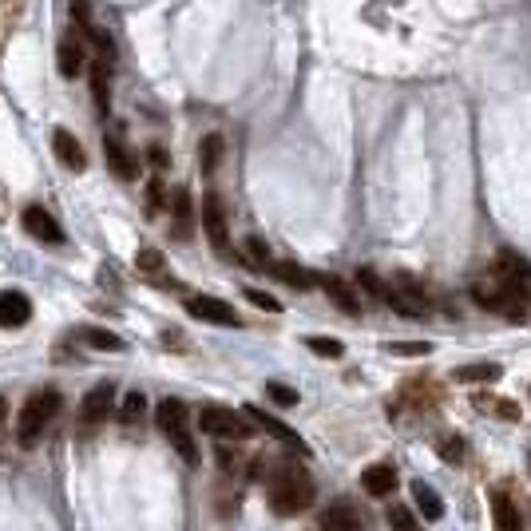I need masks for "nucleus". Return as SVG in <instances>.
I'll use <instances>...</instances> for the list:
<instances>
[{
  "mask_svg": "<svg viewBox=\"0 0 531 531\" xmlns=\"http://www.w3.org/2000/svg\"><path fill=\"white\" fill-rule=\"evenodd\" d=\"M314 476L306 472V464L282 460L270 472V512L274 516H302L314 504Z\"/></svg>",
  "mask_w": 531,
  "mask_h": 531,
  "instance_id": "f257e3e1",
  "label": "nucleus"
},
{
  "mask_svg": "<svg viewBox=\"0 0 531 531\" xmlns=\"http://www.w3.org/2000/svg\"><path fill=\"white\" fill-rule=\"evenodd\" d=\"M60 413V393L56 389H36L24 405H20V417H16V444L20 448H36L40 436L48 432V425L56 421Z\"/></svg>",
  "mask_w": 531,
  "mask_h": 531,
  "instance_id": "f03ea898",
  "label": "nucleus"
},
{
  "mask_svg": "<svg viewBox=\"0 0 531 531\" xmlns=\"http://www.w3.org/2000/svg\"><path fill=\"white\" fill-rule=\"evenodd\" d=\"M155 425H159V432L171 440V448H175L187 464H199V444H195V432L187 425V405H183V401L167 397V401L155 409Z\"/></svg>",
  "mask_w": 531,
  "mask_h": 531,
  "instance_id": "7ed1b4c3",
  "label": "nucleus"
},
{
  "mask_svg": "<svg viewBox=\"0 0 531 531\" xmlns=\"http://www.w3.org/2000/svg\"><path fill=\"white\" fill-rule=\"evenodd\" d=\"M472 298H476V306L480 310H488V314H500V318L508 321H524L528 318V306L492 274V278H484V282H476L472 286Z\"/></svg>",
  "mask_w": 531,
  "mask_h": 531,
  "instance_id": "20e7f679",
  "label": "nucleus"
},
{
  "mask_svg": "<svg viewBox=\"0 0 531 531\" xmlns=\"http://www.w3.org/2000/svg\"><path fill=\"white\" fill-rule=\"evenodd\" d=\"M199 428L214 436V440H250L254 436V421L246 413H234V409H218V405H207L199 413Z\"/></svg>",
  "mask_w": 531,
  "mask_h": 531,
  "instance_id": "39448f33",
  "label": "nucleus"
},
{
  "mask_svg": "<svg viewBox=\"0 0 531 531\" xmlns=\"http://www.w3.org/2000/svg\"><path fill=\"white\" fill-rule=\"evenodd\" d=\"M385 306H389L393 314H401V318H428L425 290H421L409 274H397V278L389 282V290H385Z\"/></svg>",
  "mask_w": 531,
  "mask_h": 531,
  "instance_id": "423d86ee",
  "label": "nucleus"
},
{
  "mask_svg": "<svg viewBox=\"0 0 531 531\" xmlns=\"http://www.w3.org/2000/svg\"><path fill=\"white\" fill-rule=\"evenodd\" d=\"M492 274L524 302V306H531V266L524 262V258H516V254H500V262L492 266Z\"/></svg>",
  "mask_w": 531,
  "mask_h": 531,
  "instance_id": "0eeeda50",
  "label": "nucleus"
},
{
  "mask_svg": "<svg viewBox=\"0 0 531 531\" xmlns=\"http://www.w3.org/2000/svg\"><path fill=\"white\" fill-rule=\"evenodd\" d=\"M203 230H207V238H211L214 254L230 258V226H226V211H222L218 195H207V199H203Z\"/></svg>",
  "mask_w": 531,
  "mask_h": 531,
  "instance_id": "6e6552de",
  "label": "nucleus"
},
{
  "mask_svg": "<svg viewBox=\"0 0 531 531\" xmlns=\"http://www.w3.org/2000/svg\"><path fill=\"white\" fill-rule=\"evenodd\" d=\"M111 409H115V385H111V381H100L96 389H88V397H84V405H80V421H84V425H100V421H107Z\"/></svg>",
  "mask_w": 531,
  "mask_h": 531,
  "instance_id": "1a4fd4ad",
  "label": "nucleus"
},
{
  "mask_svg": "<svg viewBox=\"0 0 531 531\" xmlns=\"http://www.w3.org/2000/svg\"><path fill=\"white\" fill-rule=\"evenodd\" d=\"M20 222H24V230H28L36 242H48V246H60V242H64V230H60V222L44 211V207H28Z\"/></svg>",
  "mask_w": 531,
  "mask_h": 531,
  "instance_id": "9d476101",
  "label": "nucleus"
},
{
  "mask_svg": "<svg viewBox=\"0 0 531 531\" xmlns=\"http://www.w3.org/2000/svg\"><path fill=\"white\" fill-rule=\"evenodd\" d=\"M52 147H56V159H60L64 167H72V171H84V167H88V151H84V143H80L68 127H56V131H52Z\"/></svg>",
  "mask_w": 531,
  "mask_h": 531,
  "instance_id": "9b49d317",
  "label": "nucleus"
},
{
  "mask_svg": "<svg viewBox=\"0 0 531 531\" xmlns=\"http://www.w3.org/2000/svg\"><path fill=\"white\" fill-rule=\"evenodd\" d=\"M104 159L119 179H135V175H139V159L131 155V147H127L119 135H107L104 139Z\"/></svg>",
  "mask_w": 531,
  "mask_h": 531,
  "instance_id": "f8f14e48",
  "label": "nucleus"
},
{
  "mask_svg": "<svg viewBox=\"0 0 531 531\" xmlns=\"http://www.w3.org/2000/svg\"><path fill=\"white\" fill-rule=\"evenodd\" d=\"M246 417L254 421V428H262V432H270L274 440H282L286 448H294V452H306V444H302V436H298V432H294V428H290V425H282L278 417H270L266 409H254V405H250V409H246Z\"/></svg>",
  "mask_w": 531,
  "mask_h": 531,
  "instance_id": "ddd939ff",
  "label": "nucleus"
},
{
  "mask_svg": "<svg viewBox=\"0 0 531 531\" xmlns=\"http://www.w3.org/2000/svg\"><path fill=\"white\" fill-rule=\"evenodd\" d=\"M56 64H60V76L64 80H76V72L84 68V36L64 32L60 36V48H56Z\"/></svg>",
  "mask_w": 531,
  "mask_h": 531,
  "instance_id": "4468645a",
  "label": "nucleus"
},
{
  "mask_svg": "<svg viewBox=\"0 0 531 531\" xmlns=\"http://www.w3.org/2000/svg\"><path fill=\"white\" fill-rule=\"evenodd\" d=\"M187 310H191L199 321H211V325H238L234 306H226L222 298H207V294H199V298H191V302H187Z\"/></svg>",
  "mask_w": 531,
  "mask_h": 531,
  "instance_id": "2eb2a0df",
  "label": "nucleus"
},
{
  "mask_svg": "<svg viewBox=\"0 0 531 531\" xmlns=\"http://www.w3.org/2000/svg\"><path fill=\"white\" fill-rule=\"evenodd\" d=\"M361 488H365L369 496H377V500L393 496V492H397V468H393V464H369V468L361 472Z\"/></svg>",
  "mask_w": 531,
  "mask_h": 531,
  "instance_id": "dca6fc26",
  "label": "nucleus"
},
{
  "mask_svg": "<svg viewBox=\"0 0 531 531\" xmlns=\"http://www.w3.org/2000/svg\"><path fill=\"white\" fill-rule=\"evenodd\" d=\"M318 286L325 290V294H329V302H333L341 314H349V318H357V314H361V302H357V294H353V290H349L341 278H333V274H321Z\"/></svg>",
  "mask_w": 531,
  "mask_h": 531,
  "instance_id": "f3484780",
  "label": "nucleus"
},
{
  "mask_svg": "<svg viewBox=\"0 0 531 531\" xmlns=\"http://www.w3.org/2000/svg\"><path fill=\"white\" fill-rule=\"evenodd\" d=\"M28 318H32V302H28L20 290H8V294H0V325H4V329L28 325Z\"/></svg>",
  "mask_w": 531,
  "mask_h": 531,
  "instance_id": "a211bd4d",
  "label": "nucleus"
},
{
  "mask_svg": "<svg viewBox=\"0 0 531 531\" xmlns=\"http://www.w3.org/2000/svg\"><path fill=\"white\" fill-rule=\"evenodd\" d=\"M318 531H361V516L349 504H333V508L321 512Z\"/></svg>",
  "mask_w": 531,
  "mask_h": 531,
  "instance_id": "6ab92c4d",
  "label": "nucleus"
},
{
  "mask_svg": "<svg viewBox=\"0 0 531 531\" xmlns=\"http://www.w3.org/2000/svg\"><path fill=\"white\" fill-rule=\"evenodd\" d=\"M492 520H496V531H520V512L504 488L492 492Z\"/></svg>",
  "mask_w": 531,
  "mask_h": 531,
  "instance_id": "aec40b11",
  "label": "nucleus"
},
{
  "mask_svg": "<svg viewBox=\"0 0 531 531\" xmlns=\"http://www.w3.org/2000/svg\"><path fill=\"white\" fill-rule=\"evenodd\" d=\"M413 496H417V508H421L425 520H440V516H444V500L428 488L425 480H413Z\"/></svg>",
  "mask_w": 531,
  "mask_h": 531,
  "instance_id": "412c9836",
  "label": "nucleus"
},
{
  "mask_svg": "<svg viewBox=\"0 0 531 531\" xmlns=\"http://www.w3.org/2000/svg\"><path fill=\"white\" fill-rule=\"evenodd\" d=\"M270 274H278L286 286H298V290H310V286L318 282L314 274H306V270H302V266H294V262H274V266H270Z\"/></svg>",
  "mask_w": 531,
  "mask_h": 531,
  "instance_id": "4be33fe9",
  "label": "nucleus"
},
{
  "mask_svg": "<svg viewBox=\"0 0 531 531\" xmlns=\"http://www.w3.org/2000/svg\"><path fill=\"white\" fill-rule=\"evenodd\" d=\"M143 413H147V397L135 389V393H127L123 397V405H119V421L131 428V425H139L143 421Z\"/></svg>",
  "mask_w": 531,
  "mask_h": 531,
  "instance_id": "5701e85b",
  "label": "nucleus"
},
{
  "mask_svg": "<svg viewBox=\"0 0 531 531\" xmlns=\"http://www.w3.org/2000/svg\"><path fill=\"white\" fill-rule=\"evenodd\" d=\"M92 100L100 111H107V100H111V80H107V64H92Z\"/></svg>",
  "mask_w": 531,
  "mask_h": 531,
  "instance_id": "b1692460",
  "label": "nucleus"
},
{
  "mask_svg": "<svg viewBox=\"0 0 531 531\" xmlns=\"http://www.w3.org/2000/svg\"><path fill=\"white\" fill-rule=\"evenodd\" d=\"M80 337H84L92 349H107V353H119V349H123V341H119L115 333H107V329H84Z\"/></svg>",
  "mask_w": 531,
  "mask_h": 531,
  "instance_id": "393cba45",
  "label": "nucleus"
},
{
  "mask_svg": "<svg viewBox=\"0 0 531 531\" xmlns=\"http://www.w3.org/2000/svg\"><path fill=\"white\" fill-rule=\"evenodd\" d=\"M500 377V365H460L456 369V381H496Z\"/></svg>",
  "mask_w": 531,
  "mask_h": 531,
  "instance_id": "a878e982",
  "label": "nucleus"
},
{
  "mask_svg": "<svg viewBox=\"0 0 531 531\" xmlns=\"http://www.w3.org/2000/svg\"><path fill=\"white\" fill-rule=\"evenodd\" d=\"M389 528L393 531H425L421 524H417V516H413L409 508H401V504L389 508Z\"/></svg>",
  "mask_w": 531,
  "mask_h": 531,
  "instance_id": "bb28decb",
  "label": "nucleus"
},
{
  "mask_svg": "<svg viewBox=\"0 0 531 531\" xmlns=\"http://www.w3.org/2000/svg\"><path fill=\"white\" fill-rule=\"evenodd\" d=\"M266 393H270V401H274V405H282V409H294V405H298V393H294L290 385H282V381H270V385H266Z\"/></svg>",
  "mask_w": 531,
  "mask_h": 531,
  "instance_id": "cd10ccee",
  "label": "nucleus"
},
{
  "mask_svg": "<svg viewBox=\"0 0 531 531\" xmlns=\"http://www.w3.org/2000/svg\"><path fill=\"white\" fill-rule=\"evenodd\" d=\"M476 405H480L484 413H500V417H508V421H516V417H520V409H516V405H508L504 397H496V401H492V397H476Z\"/></svg>",
  "mask_w": 531,
  "mask_h": 531,
  "instance_id": "c85d7f7f",
  "label": "nucleus"
},
{
  "mask_svg": "<svg viewBox=\"0 0 531 531\" xmlns=\"http://www.w3.org/2000/svg\"><path fill=\"white\" fill-rule=\"evenodd\" d=\"M218 155H222V139H218V135H211V139L203 143V151H199V163H203V171H207V175H214V167H218Z\"/></svg>",
  "mask_w": 531,
  "mask_h": 531,
  "instance_id": "c756f323",
  "label": "nucleus"
},
{
  "mask_svg": "<svg viewBox=\"0 0 531 531\" xmlns=\"http://www.w3.org/2000/svg\"><path fill=\"white\" fill-rule=\"evenodd\" d=\"M385 349H389L393 357H425V353H428L425 341H389Z\"/></svg>",
  "mask_w": 531,
  "mask_h": 531,
  "instance_id": "7c9ffc66",
  "label": "nucleus"
},
{
  "mask_svg": "<svg viewBox=\"0 0 531 531\" xmlns=\"http://www.w3.org/2000/svg\"><path fill=\"white\" fill-rule=\"evenodd\" d=\"M306 345H310L318 357H341V353H345V345H341V341H329V337H310Z\"/></svg>",
  "mask_w": 531,
  "mask_h": 531,
  "instance_id": "2f4dec72",
  "label": "nucleus"
},
{
  "mask_svg": "<svg viewBox=\"0 0 531 531\" xmlns=\"http://www.w3.org/2000/svg\"><path fill=\"white\" fill-rule=\"evenodd\" d=\"M135 266H139V270H147V274H159V270H163V254H159V250H139Z\"/></svg>",
  "mask_w": 531,
  "mask_h": 531,
  "instance_id": "473e14b6",
  "label": "nucleus"
},
{
  "mask_svg": "<svg viewBox=\"0 0 531 531\" xmlns=\"http://www.w3.org/2000/svg\"><path fill=\"white\" fill-rule=\"evenodd\" d=\"M246 298H250L258 310H266V314H278V310H282V306H278L270 294H262V290H246Z\"/></svg>",
  "mask_w": 531,
  "mask_h": 531,
  "instance_id": "72a5a7b5",
  "label": "nucleus"
},
{
  "mask_svg": "<svg viewBox=\"0 0 531 531\" xmlns=\"http://www.w3.org/2000/svg\"><path fill=\"white\" fill-rule=\"evenodd\" d=\"M88 36L96 40V48H100V52H104L107 60H111V52H115V48H111V36H107L104 28H96V24H88Z\"/></svg>",
  "mask_w": 531,
  "mask_h": 531,
  "instance_id": "f704fd0d",
  "label": "nucleus"
},
{
  "mask_svg": "<svg viewBox=\"0 0 531 531\" xmlns=\"http://www.w3.org/2000/svg\"><path fill=\"white\" fill-rule=\"evenodd\" d=\"M4 421H8V405L0 401V440H4Z\"/></svg>",
  "mask_w": 531,
  "mask_h": 531,
  "instance_id": "c9c22d12",
  "label": "nucleus"
}]
</instances>
